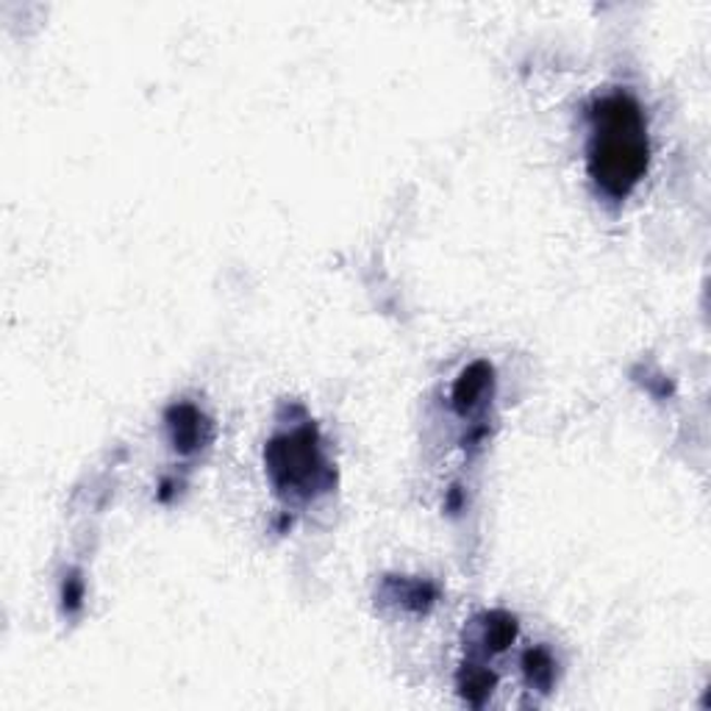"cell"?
<instances>
[{"instance_id": "7", "label": "cell", "mask_w": 711, "mask_h": 711, "mask_svg": "<svg viewBox=\"0 0 711 711\" xmlns=\"http://www.w3.org/2000/svg\"><path fill=\"white\" fill-rule=\"evenodd\" d=\"M523 670H526L528 681L534 687L548 689L556 678V664H553V655L544 648H531L526 655H523Z\"/></svg>"}, {"instance_id": "1", "label": "cell", "mask_w": 711, "mask_h": 711, "mask_svg": "<svg viewBox=\"0 0 711 711\" xmlns=\"http://www.w3.org/2000/svg\"><path fill=\"white\" fill-rule=\"evenodd\" d=\"M589 123V175L606 198H628L648 173L650 161L642 106L628 93H609L592 103Z\"/></svg>"}, {"instance_id": "2", "label": "cell", "mask_w": 711, "mask_h": 711, "mask_svg": "<svg viewBox=\"0 0 711 711\" xmlns=\"http://www.w3.org/2000/svg\"><path fill=\"white\" fill-rule=\"evenodd\" d=\"M265 464L279 492L309 498L331 487V467L322 456L320 437L311 422L270 440L265 448Z\"/></svg>"}, {"instance_id": "3", "label": "cell", "mask_w": 711, "mask_h": 711, "mask_svg": "<svg viewBox=\"0 0 711 711\" xmlns=\"http://www.w3.org/2000/svg\"><path fill=\"white\" fill-rule=\"evenodd\" d=\"M170 440L181 453H193L204 448L211 437V426L206 415L193 403H175L168 412Z\"/></svg>"}, {"instance_id": "4", "label": "cell", "mask_w": 711, "mask_h": 711, "mask_svg": "<svg viewBox=\"0 0 711 711\" xmlns=\"http://www.w3.org/2000/svg\"><path fill=\"white\" fill-rule=\"evenodd\" d=\"M489 387H492V367L487 361H473L467 370H462V376L453 384V408H456L458 415H470L473 408L481 403V397L487 395Z\"/></svg>"}, {"instance_id": "5", "label": "cell", "mask_w": 711, "mask_h": 711, "mask_svg": "<svg viewBox=\"0 0 711 711\" xmlns=\"http://www.w3.org/2000/svg\"><path fill=\"white\" fill-rule=\"evenodd\" d=\"M517 639V620L506 612H492L487 614V623H483V642H487L489 650H506L508 645Z\"/></svg>"}, {"instance_id": "6", "label": "cell", "mask_w": 711, "mask_h": 711, "mask_svg": "<svg viewBox=\"0 0 711 711\" xmlns=\"http://www.w3.org/2000/svg\"><path fill=\"white\" fill-rule=\"evenodd\" d=\"M498 678L489 673L487 667H478V664H467L462 670V678H458V689L473 706H481L483 698H487L492 689H495Z\"/></svg>"}]
</instances>
